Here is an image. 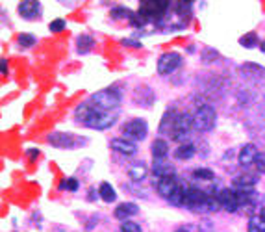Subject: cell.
Wrapping results in <instances>:
<instances>
[{
	"instance_id": "1",
	"label": "cell",
	"mask_w": 265,
	"mask_h": 232,
	"mask_svg": "<svg viewBox=\"0 0 265 232\" xmlns=\"http://www.w3.org/2000/svg\"><path fill=\"white\" fill-rule=\"evenodd\" d=\"M87 100L93 104V108L99 110V112H117L123 102V93L119 87L113 86V87H106V89L93 93Z\"/></svg>"
},
{
	"instance_id": "2",
	"label": "cell",
	"mask_w": 265,
	"mask_h": 232,
	"mask_svg": "<svg viewBox=\"0 0 265 232\" xmlns=\"http://www.w3.org/2000/svg\"><path fill=\"white\" fill-rule=\"evenodd\" d=\"M47 143L52 145L54 149H82L89 143V138L85 136H78V134L73 132H61V130H56V132H50L47 136Z\"/></svg>"
},
{
	"instance_id": "3",
	"label": "cell",
	"mask_w": 265,
	"mask_h": 232,
	"mask_svg": "<svg viewBox=\"0 0 265 232\" xmlns=\"http://www.w3.org/2000/svg\"><path fill=\"white\" fill-rule=\"evenodd\" d=\"M184 206L195 214H210V191L195 188V186H187Z\"/></svg>"
},
{
	"instance_id": "4",
	"label": "cell",
	"mask_w": 265,
	"mask_h": 232,
	"mask_svg": "<svg viewBox=\"0 0 265 232\" xmlns=\"http://www.w3.org/2000/svg\"><path fill=\"white\" fill-rule=\"evenodd\" d=\"M217 123V112L212 104H200L193 114V128L197 132H212Z\"/></svg>"
},
{
	"instance_id": "5",
	"label": "cell",
	"mask_w": 265,
	"mask_h": 232,
	"mask_svg": "<svg viewBox=\"0 0 265 232\" xmlns=\"http://www.w3.org/2000/svg\"><path fill=\"white\" fill-rule=\"evenodd\" d=\"M173 4L167 0H145L139 4V13L147 23L150 21H163Z\"/></svg>"
},
{
	"instance_id": "6",
	"label": "cell",
	"mask_w": 265,
	"mask_h": 232,
	"mask_svg": "<svg viewBox=\"0 0 265 232\" xmlns=\"http://www.w3.org/2000/svg\"><path fill=\"white\" fill-rule=\"evenodd\" d=\"M123 138L125 140H130V141H143L147 140V136H149V123L145 121V119H141V117H135V119H130V121H126L123 124Z\"/></svg>"
},
{
	"instance_id": "7",
	"label": "cell",
	"mask_w": 265,
	"mask_h": 232,
	"mask_svg": "<svg viewBox=\"0 0 265 232\" xmlns=\"http://www.w3.org/2000/svg\"><path fill=\"white\" fill-rule=\"evenodd\" d=\"M117 119H119L117 112H99V110H93L89 119L82 126L91 128V130H108V128H111L117 123Z\"/></svg>"
},
{
	"instance_id": "8",
	"label": "cell",
	"mask_w": 265,
	"mask_h": 232,
	"mask_svg": "<svg viewBox=\"0 0 265 232\" xmlns=\"http://www.w3.org/2000/svg\"><path fill=\"white\" fill-rule=\"evenodd\" d=\"M182 67V56L178 54V52H163L159 58H158V63H156V69H158V75L159 76H169L176 73L178 69Z\"/></svg>"
},
{
	"instance_id": "9",
	"label": "cell",
	"mask_w": 265,
	"mask_h": 232,
	"mask_svg": "<svg viewBox=\"0 0 265 232\" xmlns=\"http://www.w3.org/2000/svg\"><path fill=\"white\" fill-rule=\"evenodd\" d=\"M191 130H195L193 128V116L189 112H180V116L176 119V124H174V130L171 134V140L178 141L180 145L187 143L186 140L191 136Z\"/></svg>"
},
{
	"instance_id": "10",
	"label": "cell",
	"mask_w": 265,
	"mask_h": 232,
	"mask_svg": "<svg viewBox=\"0 0 265 232\" xmlns=\"http://www.w3.org/2000/svg\"><path fill=\"white\" fill-rule=\"evenodd\" d=\"M41 11L43 4L37 0H25V2H19V6H17V13L25 21H37L43 15Z\"/></svg>"
},
{
	"instance_id": "11",
	"label": "cell",
	"mask_w": 265,
	"mask_h": 232,
	"mask_svg": "<svg viewBox=\"0 0 265 232\" xmlns=\"http://www.w3.org/2000/svg\"><path fill=\"white\" fill-rule=\"evenodd\" d=\"M217 197L221 203V208L228 214H234L239 210V201H238V191L234 188H221L217 191Z\"/></svg>"
},
{
	"instance_id": "12",
	"label": "cell",
	"mask_w": 265,
	"mask_h": 232,
	"mask_svg": "<svg viewBox=\"0 0 265 232\" xmlns=\"http://www.w3.org/2000/svg\"><path fill=\"white\" fill-rule=\"evenodd\" d=\"M132 100L135 102V106H141V108H150L154 102H156V93L152 91L150 86H145L141 84L137 86L132 93Z\"/></svg>"
},
{
	"instance_id": "13",
	"label": "cell",
	"mask_w": 265,
	"mask_h": 232,
	"mask_svg": "<svg viewBox=\"0 0 265 232\" xmlns=\"http://www.w3.org/2000/svg\"><path fill=\"white\" fill-rule=\"evenodd\" d=\"M238 191V201H239V208H245L247 212L250 210H258L260 208V201L262 195L256 190H236ZM260 214V210H258Z\"/></svg>"
},
{
	"instance_id": "14",
	"label": "cell",
	"mask_w": 265,
	"mask_h": 232,
	"mask_svg": "<svg viewBox=\"0 0 265 232\" xmlns=\"http://www.w3.org/2000/svg\"><path fill=\"white\" fill-rule=\"evenodd\" d=\"M241 75L245 78L252 80L254 84H265V67L258 65V63H252V61H247V63H241L239 65Z\"/></svg>"
},
{
	"instance_id": "15",
	"label": "cell",
	"mask_w": 265,
	"mask_h": 232,
	"mask_svg": "<svg viewBox=\"0 0 265 232\" xmlns=\"http://www.w3.org/2000/svg\"><path fill=\"white\" fill-rule=\"evenodd\" d=\"M109 147H111V150H115L117 154L125 158L137 154V145L130 140H125V138H113L109 141Z\"/></svg>"
},
{
	"instance_id": "16",
	"label": "cell",
	"mask_w": 265,
	"mask_h": 232,
	"mask_svg": "<svg viewBox=\"0 0 265 232\" xmlns=\"http://www.w3.org/2000/svg\"><path fill=\"white\" fill-rule=\"evenodd\" d=\"M258 154H260V150L254 143H245V145H241L239 152H238V162L241 167H250L254 166Z\"/></svg>"
},
{
	"instance_id": "17",
	"label": "cell",
	"mask_w": 265,
	"mask_h": 232,
	"mask_svg": "<svg viewBox=\"0 0 265 232\" xmlns=\"http://www.w3.org/2000/svg\"><path fill=\"white\" fill-rule=\"evenodd\" d=\"M178 116H180V112L178 110H167L165 114L161 116V121H159V126H158V132L161 134V136H165V134H173L174 130V124H176V119H178Z\"/></svg>"
},
{
	"instance_id": "18",
	"label": "cell",
	"mask_w": 265,
	"mask_h": 232,
	"mask_svg": "<svg viewBox=\"0 0 265 232\" xmlns=\"http://www.w3.org/2000/svg\"><path fill=\"white\" fill-rule=\"evenodd\" d=\"M152 174L156 176V180H159V178H171V176H176V169L167 160H154L152 162Z\"/></svg>"
},
{
	"instance_id": "19",
	"label": "cell",
	"mask_w": 265,
	"mask_h": 232,
	"mask_svg": "<svg viewBox=\"0 0 265 232\" xmlns=\"http://www.w3.org/2000/svg\"><path fill=\"white\" fill-rule=\"evenodd\" d=\"M139 214V206L135 204V203H121L119 206H115V210H113V217L115 219H119L121 223L123 221H128L130 217H133V216H137Z\"/></svg>"
},
{
	"instance_id": "20",
	"label": "cell",
	"mask_w": 265,
	"mask_h": 232,
	"mask_svg": "<svg viewBox=\"0 0 265 232\" xmlns=\"http://www.w3.org/2000/svg\"><path fill=\"white\" fill-rule=\"evenodd\" d=\"M258 182H260V176H256V174L241 173L232 178V188L234 190H254Z\"/></svg>"
},
{
	"instance_id": "21",
	"label": "cell",
	"mask_w": 265,
	"mask_h": 232,
	"mask_svg": "<svg viewBox=\"0 0 265 232\" xmlns=\"http://www.w3.org/2000/svg\"><path fill=\"white\" fill-rule=\"evenodd\" d=\"M149 176V166L145 162H133L128 167V178L132 184H141Z\"/></svg>"
},
{
	"instance_id": "22",
	"label": "cell",
	"mask_w": 265,
	"mask_h": 232,
	"mask_svg": "<svg viewBox=\"0 0 265 232\" xmlns=\"http://www.w3.org/2000/svg\"><path fill=\"white\" fill-rule=\"evenodd\" d=\"M178 180H176V176H171V178H159L154 182L156 186V191L159 197H163V199H169L171 197V193H173L176 188H178Z\"/></svg>"
},
{
	"instance_id": "23",
	"label": "cell",
	"mask_w": 265,
	"mask_h": 232,
	"mask_svg": "<svg viewBox=\"0 0 265 232\" xmlns=\"http://www.w3.org/2000/svg\"><path fill=\"white\" fill-rule=\"evenodd\" d=\"M95 37L89 35V33H80L78 37H76V52L80 54V56H85V54H89L93 49H95Z\"/></svg>"
},
{
	"instance_id": "24",
	"label": "cell",
	"mask_w": 265,
	"mask_h": 232,
	"mask_svg": "<svg viewBox=\"0 0 265 232\" xmlns=\"http://www.w3.org/2000/svg\"><path fill=\"white\" fill-rule=\"evenodd\" d=\"M195 154H197V145L191 143V141L182 143V145H178V147L174 149V158L180 160V162H187V160H191Z\"/></svg>"
},
{
	"instance_id": "25",
	"label": "cell",
	"mask_w": 265,
	"mask_h": 232,
	"mask_svg": "<svg viewBox=\"0 0 265 232\" xmlns=\"http://www.w3.org/2000/svg\"><path fill=\"white\" fill-rule=\"evenodd\" d=\"M150 152H152V158L154 160H165L167 154H169V143L163 138H156L150 145Z\"/></svg>"
},
{
	"instance_id": "26",
	"label": "cell",
	"mask_w": 265,
	"mask_h": 232,
	"mask_svg": "<svg viewBox=\"0 0 265 232\" xmlns=\"http://www.w3.org/2000/svg\"><path fill=\"white\" fill-rule=\"evenodd\" d=\"M99 193H100V199L104 201L106 204H111V203H115L117 201V191L109 182H100Z\"/></svg>"
},
{
	"instance_id": "27",
	"label": "cell",
	"mask_w": 265,
	"mask_h": 232,
	"mask_svg": "<svg viewBox=\"0 0 265 232\" xmlns=\"http://www.w3.org/2000/svg\"><path fill=\"white\" fill-rule=\"evenodd\" d=\"M219 58H221V54H219V50H215L213 47H204V49L200 50V61H202L204 65L215 63Z\"/></svg>"
},
{
	"instance_id": "28",
	"label": "cell",
	"mask_w": 265,
	"mask_h": 232,
	"mask_svg": "<svg viewBox=\"0 0 265 232\" xmlns=\"http://www.w3.org/2000/svg\"><path fill=\"white\" fill-rule=\"evenodd\" d=\"M186 188L187 186H184V184H178V188L171 193V197L167 199V203L171 204V206H184V197H186Z\"/></svg>"
},
{
	"instance_id": "29",
	"label": "cell",
	"mask_w": 265,
	"mask_h": 232,
	"mask_svg": "<svg viewBox=\"0 0 265 232\" xmlns=\"http://www.w3.org/2000/svg\"><path fill=\"white\" fill-rule=\"evenodd\" d=\"M260 39H258L256 32H247L245 35H241L239 37V45L243 47V49H256V47H260Z\"/></svg>"
},
{
	"instance_id": "30",
	"label": "cell",
	"mask_w": 265,
	"mask_h": 232,
	"mask_svg": "<svg viewBox=\"0 0 265 232\" xmlns=\"http://www.w3.org/2000/svg\"><path fill=\"white\" fill-rule=\"evenodd\" d=\"M133 15V11H130L128 8L125 6H115V8L109 11V17L113 19V21H130Z\"/></svg>"
},
{
	"instance_id": "31",
	"label": "cell",
	"mask_w": 265,
	"mask_h": 232,
	"mask_svg": "<svg viewBox=\"0 0 265 232\" xmlns=\"http://www.w3.org/2000/svg\"><path fill=\"white\" fill-rule=\"evenodd\" d=\"M193 178H197V180H204V182H210V180H213L215 178V173L212 171V169H208V167H197V169H193Z\"/></svg>"
},
{
	"instance_id": "32",
	"label": "cell",
	"mask_w": 265,
	"mask_h": 232,
	"mask_svg": "<svg viewBox=\"0 0 265 232\" xmlns=\"http://www.w3.org/2000/svg\"><path fill=\"white\" fill-rule=\"evenodd\" d=\"M35 43L37 41H35V37H33L32 33L23 32V33H19V35H17V45H19L21 49H32Z\"/></svg>"
},
{
	"instance_id": "33",
	"label": "cell",
	"mask_w": 265,
	"mask_h": 232,
	"mask_svg": "<svg viewBox=\"0 0 265 232\" xmlns=\"http://www.w3.org/2000/svg\"><path fill=\"white\" fill-rule=\"evenodd\" d=\"M247 232H265V221L260 216H252L247 223Z\"/></svg>"
},
{
	"instance_id": "34",
	"label": "cell",
	"mask_w": 265,
	"mask_h": 232,
	"mask_svg": "<svg viewBox=\"0 0 265 232\" xmlns=\"http://www.w3.org/2000/svg\"><path fill=\"white\" fill-rule=\"evenodd\" d=\"M78 188H80V182L76 180L75 176H69V178H63L61 182L58 184V190L59 191H78Z\"/></svg>"
},
{
	"instance_id": "35",
	"label": "cell",
	"mask_w": 265,
	"mask_h": 232,
	"mask_svg": "<svg viewBox=\"0 0 265 232\" xmlns=\"http://www.w3.org/2000/svg\"><path fill=\"white\" fill-rule=\"evenodd\" d=\"M65 28H67V23L63 21V19H54V21H50V25H49V30L52 33L63 32Z\"/></svg>"
},
{
	"instance_id": "36",
	"label": "cell",
	"mask_w": 265,
	"mask_h": 232,
	"mask_svg": "<svg viewBox=\"0 0 265 232\" xmlns=\"http://www.w3.org/2000/svg\"><path fill=\"white\" fill-rule=\"evenodd\" d=\"M119 231L121 232H141V225L128 219V221H123V223H121Z\"/></svg>"
},
{
	"instance_id": "37",
	"label": "cell",
	"mask_w": 265,
	"mask_h": 232,
	"mask_svg": "<svg viewBox=\"0 0 265 232\" xmlns=\"http://www.w3.org/2000/svg\"><path fill=\"white\" fill-rule=\"evenodd\" d=\"M121 45H123V47H128V49H143V43L137 41V39H132V37L121 39Z\"/></svg>"
},
{
	"instance_id": "38",
	"label": "cell",
	"mask_w": 265,
	"mask_h": 232,
	"mask_svg": "<svg viewBox=\"0 0 265 232\" xmlns=\"http://www.w3.org/2000/svg\"><path fill=\"white\" fill-rule=\"evenodd\" d=\"M254 167L258 169V173L265 174V152H260L256 158V162H254Z\"/></svg>"
},
{
	"instance_id": "39",
	"label": "cell",
	"mask_w": 265,
	"mask_h": 232,
	"mask_svg": "<svg viewBox=\"0 0 265 232\" xmlns=\"http://www.w3.org/2000/svg\"><path fill=\"white\" fill-rule=\"evenodd\" d=\"M26 158H28V162L30 164H33V162H37V158H39V154H41V150L39 149H26Z\"/></svg>"
},
{
	"instance_id": "40",
	"label": "cell",
	"mask_w": 265,
	"mask_h": 232,
	"mask_svg": "<svg viewBox=\"0 0 265 232\" xmlns=\"http://www.w3.org/2000/svg\"><path fill=\"white\" fill-rule=\"evenodd\" d=\"M197 231H199V232H213V225H212V221L204 219V221H200V223H199Z\"/></svg>"
},
{
	"instance_id": "41",
	"label": "cell",
	"mask_w": 265,
	"mask_h": 232,
	"mask_svg": "<svg viewBox=\"0 0 265 232\" xmlns=\"http://www.w3.org/2000/svg\"><path fill=\"white\" fill-rule=\"evenodd\" d=\"M99 197H100V193L97 188H89V190H87V201H89V203H95Z\"/></svg>"
},
{
	"instance_id": "42",
	"label": "cell",
	"mask_w": 265,
	"mask_h": 232,
	"mask_svg": "<svg viewBox=\"0 0 265 232\" xmlns=\"http://www.w3.org/2000/svg\"><path fill=\"white\" fill-rule=\"evenodd\" d=\"M8 59L2 58L0 59V73H2V76H8Z\"/></svg>"
},
{
	"instance_id": "43",
	"label": "cell",
	"mask_w": 265,
	"mask_h": 232,
	"mask_svg": "<svg viewBox=\"0 0 265 232\" xmlns=\"http://www.w3.org/2000/svg\"><path fill=\"white\" fill-rule=\"evenodd\" d=\"M193 231V227H178V229H174V232H191Z\"/></svg>"
},
{
	"instance_id": "44",
	"label": "cell",
	"mask_w": 265,
	"mask_h": 232,
	"mask_svg": "<svg viewBox=\"0 0 265 232\" xmlns=\"http://www.w3.org/2000/svg\"><path fill=\"white\" fill-rule=\"evenodd\" d=\"M258 216H260V217H262V219L265 221V206L260 208V214H258Z\"/></svg>"
},
{
	"instance_id": "45",
	"label": "cell",
	"mask_w": 265,
	"mask_h": 232,
	"mask_svg": "<svg viewBox=\"0 0 265 232\" xmlns=\"http://www.w3.org/2000/svg\"><path fill=\"white\" fill-rule=\"evenodd\" d=\"M260 49H262V52H264V54H265V39H264V41H262V43H260Z\"/></svg>"
},
{
	"instance_id": "46",
	"label": "cell",
	"mask_w": 265,
	"mask_h": 232,
	"mask_svg": "<svg viewBox=\"0 0 265 232\" xmlns=\"http://www.w3.org/2000/svg\"><path fill=\"white\" fill-rule=\"evenodd\" d=\"M187 52H195V45H189V47H187Z\"/></svg>"
}]
</instances>
